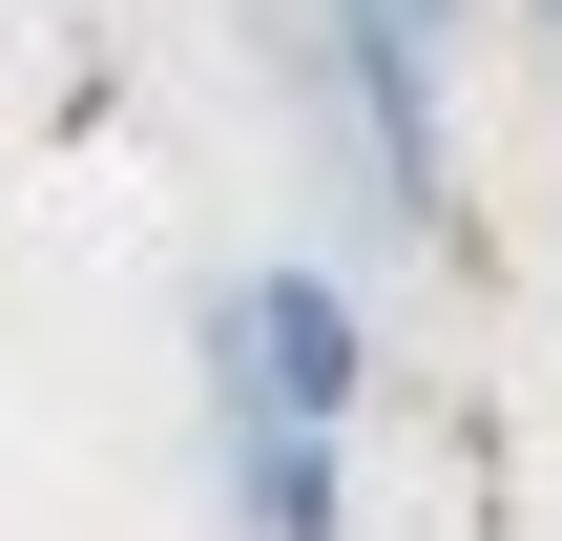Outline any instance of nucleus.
<instances>
[{
    "mask_svg": "<svg viewBox=\"0 0 562 541\" xmlns=\"http://www.w3.org/2000/svg\"><path fill=\"white\" fill-rule=\"evenodd\" d=\"M209 354H229V500L271 541H334V417H355V375H375L355 292H334V271H250Z\"/></svg>",
    "mask_w": 562,
    "mask_h": 541,
    "instance_id": "obj_1",
    "label": "nucleus"
},
{
    "mask_svg": "<svg viewBox=\"0 0 562 541\" xmlns=\"http://www.w3.org/2000/svg\"><path fill=\"white\" fill-rule=\"evenodd\" d=\"M313 21H334V104H355L375 188L417 208V188H438V63H459L480 0H313Z\"/></svg>",
    "mask_w": 562,
    "mask_h": 541,
    "instance_id": "obj_2",
    "label": "nucleus"
},
{
    "mask_svg": "<svg viewBox=\"0 0 562 541\" xmlns=\"http://www.w3.org/2000/svg\"><path fill=\"white\" fill-rule=\"evenodd\" d=\"M542 42H562V0H542Z\"/></svg>",
    "mask_w": 562,
    "mask_h": 541,
    "instance_id": "obj_3",
    "label": "nucleus"
}]
</instances>
